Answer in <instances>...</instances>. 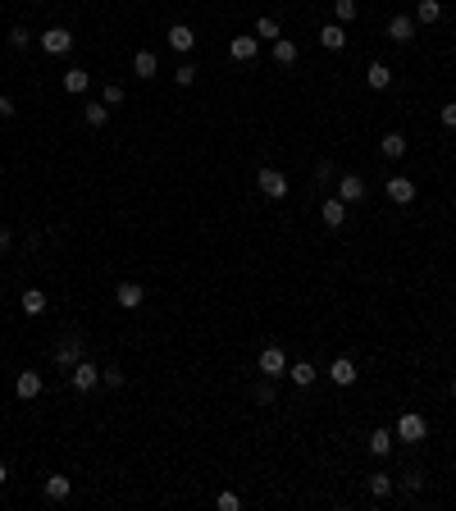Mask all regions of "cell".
Segmentation results:
<instances>
[{
    "label": "cell",
    "mask_w": 456,
    "mask_h": 511,
    "mask_svg": "<svg viewBox=\"0 0 456 511\" xmlns=\"http://www.w3.org/2000/svg\"><path fill=\"white\" fill-rule=\"evenodd\" d=\"M393 433L402 443H424V438H429V420H424L420 411H402V416H397V425H393Z\"/></svg>",
    "instance_id": "6da1fadb"
},
{
    "label": "cell",
    "mask_w": 456,
    "mask_h": 511,
    "mask_svg": "<svg viewBox=\"0 0 456 511\" xmlns=\"http://www.w3.org/2000/svg\"><path fill=\"white\" fill-rule=\"evenodd\" d=\"M69 383H73V393H92L96 383H101V365L82 356V361H78L73 370H69Z\"/></svg>",
    "instance_id": "7a4b0ae2"
},
{
    "label": "cell",
    "mask_w": 456,
    "mask_h": 511,
    "mask_svg": "<svg viewBox=\"0 0 456 511\" xmlns=\"http://www.w3.org/2000/svg\"><path fill=\"white\" fill-rule=\"evenodd\" d=\"M37 42H42L46 55H69L73 51V32H69V27H46Z\"/></svg>",
    "instance_id": "3957f363"
},
{
    "label": "cell",
    "mask_w": 456,
    "mask_h": 511,
    "mask_svg": "<svg viewBox=\"0 0 456 511\" xmlns=\"http://www.w3.org/2000/svg\"><path fill=\"white\" fill-rule=\"evenodd\" d=\"M324 374L338 383V388H352L356 379H361V370H356V361H347V356H338V361H328L324 365Z\"/></svg>",
    "instance_id": "277c9868"
},
{
    "label": "cell",
    "mask_w": 456,
    "mask_h": 511,
    "mask_svg": "<svg viewBox=\"0 0 456 511\" xmlns=\"http://www.w3.org/2000/svg\"><path fill=\"white\" fill-rule=\"evenodd\" d=\"M260 374H265V379H278V374H288V356H283V347L269 343L265 352H260Z\"/></svg>",
    "instance_id": "5b68a950"
},
{
    "label": "cell",
    "mask_w": 456,
    "mask_h": 511,
    "mask_svg": "<svg viewBox=\"0 0 456 511\" xmlns=\"http://www.w3.org/2000/svg\"><path fill=\"white\" fill-rule=\"evenodd\" d=\"M256 183H260V192H265V197H274V201L288 197V173H278V169H260Z\"/></svg>",
    "instance_id": "8992f818"
},
{
    "label": "cell",
    "mask_w": 456,
    "mask_h": 511,
    "mask_svg": "<svg viewBox=\"0 0 456 511\" xmlns=\"http://www.w3.org/2000/svg\"><path fill=\"white\" fill-rule=\"evenodd\" d=\"M411 37H415L411 14H393V18H388V42H397V46H411Z\"/></svg>",
    "instance_id": "52a82bcc"
},
{
    "label": "cell",
    "mask_w": 456,
    "mask_h": 511,
    "mask_svg": "<svg viewBox=\"0 0 456 511\" xmlns=\"http://www.w3.org/2000/svg\"><path fill=\"white\" fill-rule=\"evenodd\" d=\"M319 219H324V228H343L347 224V201L343 197H328L324 206H319Z\"/></svg>",
    "instance_id": "ba28073f"
},
{
    "label": "cell",
    "mask_w": 456,
    "mask_h": 511,
    "mask_svg": "<svg viewBox=\"0 0 456 511\" xmlns=\"http://www.w3.org/2000/svg\"><path fill=\"white\" fill-rule=\"evenodd\" d=\"M338 197H343L347 206H356V201L365 197V178L361 173H343V178H338Z\"/></svg>",
    "instance_id": "9c48e42d"
},
{
    "label": "cell",
    "mask_w": 456,
    "mask_h": 511,
    "mask_svg": "<svg viewBox=\"0 0 456 511\" xmlns=\"http://www.w3.org/2000/svg\"><path fill=\"white\" fill-rule=\"evenodd\" d=\"M388 201H397V206H411V201H415V183L406 178V173L388 178Z\"/></svg>",
    "instance_id": "30bf717a"
},
{
    "label": "cell",
    "mask_w": 456,
    "mask_h": 511,
    "mask_svg": "<svg viewBox=\"0 0 456 511\" xmlns=\"http://www.w3.org/2000/svg\"><path fill=\"white\" fill-rule=\"evenodd\" d=\"M114 297H119V306H123V311H137V306L147 302V288L128 278V283H119V288H114Z\"/></svg>",
    "instance_id": "8fae6325"
},
{
    "label": "cell",
    "mask_w": 456,
    "mask_h": 511,
    "mask_svg": "<svg viewBox=\"0 0 456 511\" xmlns=\"http://www.w3.org/2000/svg\"><path fill=\"white\" fill-rule=\"evenodd\" d=\"M78 361H82V343H78V338H60V347H55V365L73 370Z\"/></svg>",
    "instance_id": "7c38bea8"
},
{
    "label": "cell",
    "mask_w": 456,
    "mask_h": 511,
    "mask_svg": "<svg viewBox=\"0 0 456 511\" xmlns=\"http://www.w3.org/2000/svg\"><path fill=\"white\" fill-rule=\"evenodd\" d=\"M14 393H18L23 402L42 398V374H37V370H23V374H18V383H14Z\"/></svg>",
    "instance_id": "4fadbf2b"
},
{
    "label": "cell",
    "mask_w": 456,
    "mask_h": 511,
    "mask_svg": "<svg viewBox=\"0 0 456 511\" xmlns=\"http://www.w3.org/2000/svg\"><path fill=\"white\" fill-rule=\"evenodd\" d=\"M169 46H173L178 55H187L192 46H197V32H192L187 23H173V27H169Z\"/></svg>",
    "instance_id": "5bb4252c"
},
{
    "label": "cell",
    "mask_w": 456,
    "mask_h": 511,
    "mask_svg": "<svg viewBox=\"0 0 456 511\" xmlns=\"http://www.w3.org/2000/svg\"><path fill=\"white\" fill-rule=\"evenodd\" d=\"M379 151L388 160H402L406 151H411V142H406V133H383V142H379Z\"/></svg>",
    "instance_id": "9a60e30c"
},
{
    "label": "cell",
    "mask_w": 456,
    "mask_h": 511,
    "mask_svg": "<svg viewBox=\"0 0 456 511\" xmlns=\"http://www.w3.org/2000/svg\"><path fill=\"white\" fill-rule=\"evenodd\" d=\"M256 51H260L256 37H233V42H228V55H233V60H242V64L256 60Z\"/></svg>",
    "instance_id": "2e32d148"
},
{
    "label": "cell",
    "mask_w": 456,
    "mask_h": 511,
    "mask_svg": "<svg viewBox=\"0 0 456 511\" xmlns=\"http://www.w3.org/2000/svg\"><path fill=\"white\" fill-rule=\"evenodd\" d=\"M393 443H397V433H393V429H374L365 448H370V457H388V452H393Z\"/></svg>",
    "instance_id": "e0dca14e"
},
{
    "label": "cell",
    "mask_w": 456,
    "mask_h": 511,
    "mask_svg": "<svg viewBox=\"0 0 456 511\" xmlns=\"http://www.w3.org/2000/svg\"><path fill=\"white\" fill-rule=\"evenodd\" d=\"M319 46H324V51H343V46H347L343 23H328V27H319Z\"/></svg>",
    "instance_id": "ac0fdd59"
},
{
    "label": "cell",
    "mask_w": 456,
    "mask_h": 511,
    "mask_svg": "<svg viewBox=\"0 0 456 511\" xmlns=\"http://www.w3.org/2000/svg\"><path fill=\"white\" fill-rule=\"evenodd\" d=\"M69 493H73L69 475H46V498H51V503H64Z\"/></svg>",
    "instance_id": "d6986e66"
},
{
    "label": "cell",
    "mask_w": 456,
    "mask_h": 511,
    "mask_svg": "<svg viewBox=\"0 0 456 511\" xmlns=\"http://www.w3.org/2000/svg\"><path fill=\"white\" fill-rule=\"evenodd\" d=\"M288 374H292V383H297V388H310V383L319 379V370H315L310 361H297V365H288Z\"/></svg>",
    "instance_id": "ffe728a7"
},
{
    "label": "cell",
    "mask_w": 456,
    "mask_h": 511,
    "mask_svg": "<svg viewBox=\"0 0 456 511\" xmlns=\"http://www.w3.org/2000/svg\"><path fill=\"white\" fill-rule=\"evenodd\" d=\"M365 82H370V92H383V87L393 82V69H388V64H379V60H374L370 69H365Z\"/></svg>",
    "instance_id": "44dd1931"
},
{
    "label": "cell",
    "mask_w": 456,
    "mask_h": 511,
    "mask_svg": "<svg viewBox=\"0 0 456 511\" xmlns=\"http://www.w3.org/2000/svg\"><path fill=\"white\" fill-rule=\"evenodd\" d=\"M82 119L92 123V128H105V123H110V105H105V101H92V105H82Z\"/></svg>",
    "instance_id": "7402d4cb"
},
{
    "label": "cell",
    "mask_w": 456,
    "mask_h": 511,
    "mask_svg": "<svg viewBox=\"0 0 456 511\" xmlns=\"http://www.w3.org/2000/svg\"><path fill=\"white\" fill-rule=\"evenodd\" d=\"M155 69H160V64H155V51H137L133 55V73H137V78H155Z\"/></svg>",
    "instance_id": "603a6c76"
},
{
    "label": "cell",
    "mask_w": 456,
    "mask_h": 511,
    "mask_svg": "<svg viewBox=\"0 0 456 511\" xmlns=\"http://www.w3.org/2000/svg\"><path fill=\"white\" fill-rule=\"evenodd\" d=\"M87 87H92V73L87 69H64V92H87Z\"/></svg>",
    "instance_id": "cb8c5ba5"
},
{
    "label": "cell",
    "mask_w": 456,
    "mask_h": 511,
    "mask_svg": "<svg viewBox=\"0 0 456 511\" xmlns=\"http://www.w3.org/2000/svg\"><path fill=\"white\" fill-rule=\"evenodd\" d=\"M415 18H420V23H438L443 5H438V0H420V5H415Z\"/></svg>",
    "instance_id": "d4e9b609"
},
{
    "label": "cell",
    "mask_w": 456,
    "mask_h": 511,
    "mask_svg": "<svg viewBox=\"0 0 456 511\" xmlns=\"http://www.w3.org/2000/svg\"><path fill=\"white\" fill-rule=\"evenodd\" d=\"M274 60H278V64H297V42L278 37V42H274Z\"/></svg>",
    "instance_id": "484cf974"
},
{
    "label": "cell",
    "mask_w": 456,
    "mask_h": 511,
    "mask_svg": "<svg viewBox=\"0 0 456 511\" xmlns=\"http://www.w3.org/2000/svg\"><path fill=\"white\" fill-rule=\"evenodd\" d=\"M23 311H27V315H46V293L27 288V293H23Z\"/></svg>",
    "instance_id": "4316f807"
},
{
    "label": "cell",
    "mask_w": 456,
    "mask_h": 511,
    "mask_svg": "<svg viewBox=\"0 0 456 511\" xmlns=\"http://www.w3.org/2000/svg\"><path fill=\"white\" fill-rule=\"evenodd\" d=\"M256 37H265V42H278V37H283V27H278V18H260V23H256Z\"/></svg>",
    "instance_id": "83f0119b"
},
{
    "label": "cell",
    "mask_w": 456,
    "mask_h": 511,
    "mask_svg": "<svg viewBox=\"0 0 456 511\" xmlns=\"http://www.w3.org/2000/svg\"><path fill=\"white\" fill-rule=\"evenodd\" d=\"M333 14H338V23H352V18L361 14V5H356V0H333Z\"/></svg>",
    "instance_id": "f1b7e54d"
},
{
    "label": "cell",
    "mask_w": 456,
    "mask_h": 511,
    "mask_svg": "<svg viewBox=\"0 0 456 511\" xmlns=\"http://www.w3.org/2000/svg\"><path fill=\"white\" fill-rule=\"evenodd\" d=\"M393 488H397L393 475H370V493L374 498H393Z\"/></svg>",
    "instance_id": "f546056e"
},
{
    "label": "cell",
    "mask_w": 456,
    "mask_h": 511,
    "mask_svg": "<svg viewBox=\"0 0 456 511\" xmlns=\"http://www.w3.org/2000/svg\"><path fill=\"white\" fill-rule=\"evenodd\" d=\"M101 383H105V388H123V370H119V365H105V370H101Z\"/></svg>",
    "instance_id": "4dcf8cb0"
},
{
    "label": "cell",
    "mask_w": 456,
    "mask_h": 511,
    "mask_svg": "<svg viewBox=\"0 0 456 511\" xmlns=\"http://www.w3.org/2000/svg\"><path fill=\"white\" fill-rule=\"evenodd\" d=\"M173 82H178V87H192V82H197V69H192V64H178V69H173Z\"/></svg>",
    "instance_id": "1f68e13d"
},
{
    "label": "cell",
    "mask_w": 456,
    "mask_h": 511,
    "mask_svg": "<svg viewBox=\"0 0 456 511\" xmlns=\"http://www.w3.org/2000/svg\"><path fill=\"white\" fill-rule=\"evenodd\" d=\"M101 101H105V105H123V87H119V82H105Z\"/></svg>",
    "instance_id": "d6a6232c"
},
{
    "label": "cell",
    "mask_w": 456,
    "mask_h": 511,
    "mask_svg": "<svg viewBox=\"0 0 456 511\" xmlns=\"http://www.w3.org/2000/svg\"><path fill=\"white\" fill-rule=\"evenodd\" d=\"M27 42H32V32H27V27H9V46H14V51H23Z\"/></svg>",
    "instance_id": "836d02e7"
},
{
    "label": "cell",
    "mask_w": 456,
    "mask_h": 511,
    "mask_svg": "<svg viewBox=\"0 0 456 511\" xmlns=\"http://www.w3.org/2000/svg\"><path fill=\"white\" fill-rule=\"evenodd\" d=\"M215 503H219V511H238V507H242V498L233 493V488H224V493H219Z\"/></svg>",
    "instance_id": "e575fe53"
},
{
    "label": "cell",
    "mask_w": 456,
    "mask_h": 511,
    "mask_svg": "<svg viewBox=\"0 0 456 511\" xmlns=\"http://www.w3.org/2000/svg\"><path fill=\"white\" fill-rule=\"evenodd\" d=\"M402 488H406V493H420V488H424V475H420V470H411V475H402Z\"/></svg>",
    "instance_id": "d590c367"
},
{
    "label": "cell",
    "mask_w": 456,
    "mask_h": 511,
    "mask_svg": "<svg viewBox=\"0 0 456 511\" xmlns=\"http://www.w3.org/2000/svg\"><path fill=\"white\" fill-rule=\"evenodd\" d=\"M438 119H443V128H456V101L443 105V110H438Z\"/></svg>",
    "instance_id": "8d00e7d4"
},
{
    "label": "cell",
    "mask_w": 456,
    "mask_h": 511,
    "mask_svg": "<svg viewBox=\"0 0 456 511\" xmlns=\"http://www.w3.org/2000/svg\"><path fill=\"white\" fill-rule=\"evenodd\" d=\"M256 402H260V407H269V402H274V388H269V379L256 388Z\"/></svg>",
    "instance_id": "74e56055"
},
{
    "label": "cell",
    "mask_w": 456,
    "mask_h": 511,
    "mask_svg": "<svg viewBox=\"0 0 456 511\" xmlns=\"http://www.w3.org/2000/svg\"><path fill=\"white\" fill-rule=\"evenodd\" d=\"M0 119H14V101L9 96H0Z\"/></svg>",
    "instance_id": "f35d334b"
},
{
    "label": "cell",
    "mask_w": 456,
    "mask_h": 511,
    "mask_svg": "<svg viewBox=\"0 0 456 511\" xmlns=\"http://www.w3.org/2000/svg\"><path fill=\"white\" fill-rule=\"evenodd\" d=\"M9 242H14V233H9V228H0V252H5Z\"/></svg>",
    "instance_id": "ab89813d"
},
{
    "label": "cell",
    "mask_w": 456,
    "mask_h": 511,
    "mask_svg": "<svg viewBox=\"0 0 456 511\" xmlns=\"http://www.w3.org/2000/svg\"><path fill=\"white\" fill-rule=\"evenodd\" d=\"M5 475H9V470H5V461H0V488H5Z\"/></svg>",
    "instance_id": "60d3db41"
},
{
    "label": "cell",
    "mask_w": 456,
    "mask_h": 511,
    "mask_svg": "<svg viewBox=\"0 0 456 511\" xmlns=\"http://www.w3.org/2000/svg\"><path fill=\"white\" fill-rule=\"evenodd\" d=\"M452 398H456V379H452Z\"/></svg>",
    "instance_id": "b9f144b4"
}]
</instances>
